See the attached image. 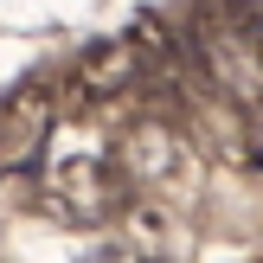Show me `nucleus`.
<instances>
[{
    "mask_svg": "<svg viewBox=\"0 0 263 263\" xmlns=\"http://www.w3.org/2000/svg\"><path fill=\"white\" fill-rule=\"evenodd\" d=\"M128 161H135L141 186H180V180H186V167H193V154H186V141L167 135V128H135Z\"/></svg>",
    "mask_w": 263,
    "mask_h": 263,
    "instance_id": "2",
    "label": "nucleus"
},
{
    "mask_svg": "<svg viewBox=\"0 0 263 263\" xmlns=\"http://www.w3.org/2000/svg\"><path fill=\"white\" fill-rule=\"evenodd\" d=\"M141 84H148V51L128 32L90 45L84 64H77V90H84V97H116V90H141Z\"/></svg>",
    "mask_w": 263,
    "mask_h": 263,
    "instance_id": "1",
    "label": "nucleus"
}]
</instances>
